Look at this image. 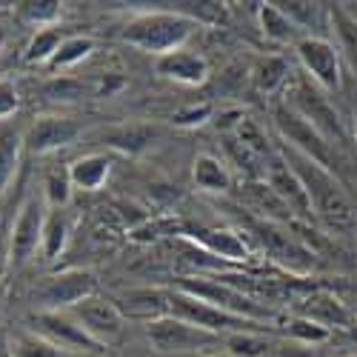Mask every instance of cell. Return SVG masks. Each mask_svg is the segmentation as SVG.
Returning a JSON list of instances; mask_svg holds the SVG:
<instances>
[{
    "mask_svg": "<svg viewBox=\"0 0 357 357\" xmlns=\"http://www.w3.org/2000/svg\"><path fill=\"white\" fill-rule=\"evenodd\" d=\"M289 166L301 174V181L309 192V200H312V209H314V218L326 220V226H332V229H354L357 226V215H354V206L349 203V197L343 195V189L337 186V177L329 174L326 169H320L317 163L306 160L303 155H297L291 152L289 146H283V152H280Z\"/></svg>",
    "mask_w": 357,
    "mask_h": 357,
    "instance_id": "obj_1",
    "label": "cell"
},
{
    "mask_svg": "<svg viewBox=\"0 0 357 357\" xmlns=\"http://www.w3.org/2000/svg\"><path fill=\"white\" fill-rule=\"evenodd\" d=\"M200 23L192 15L183 12H140L135 17H129V23L123 26V43L146 52V54H155L163 57L169 52L183 49V43L195 35V29Z\"/></svg>",
    "mask_w": 357,
    "mask_h": 357,
    "instance_id": "obj_2",
    "label": "cell"
},
{
    "mask_svg": "<svg viewBox=\"0 0 357 357\" xmlns=\"http://www.w3.org/2000/svg\"><path fill=\"white\" fill-rule=\"evenodd\" d=\"M272 121H275V129L283 140V146H289L291 152L303 155L306 160L317 163L320 169H326L329 174L337 177V155H335V146L326 140L309 121H303L291 106L280 103L275 106L272 112Z\"/></svg>",
    "mask_w": 357,
    "mask_h": 357,
    "instance_id": "obj_3",
    "label": "cell"
},
{
    "mask_svg": "<svg viewBox=\"0 0 357 357\" xmlns=\"http://www.w3.org/2000/svg\"><path fill=\"white\" fill-rule=\"evenodd\" d=\"M286 106H291L303 121H309L332 146L346 140V129H343L337 109L332 106L329 98H326L323 89L314 86L306 75H297V80L289 86V103Z\"/></svg>",
    "mask_w": 357,
    "mask_h": 357,
    "instance_id": "obj_4",
    "label": "cell"
},
{
    "mask_svg": "<svg viewBox=\"0 0 357 357\" xmlns=\"http://www.w3.org/2000/svg\"><path fill=\"white\" fill-rule=\"evenodd\" d=\"M177 289L197 297V301H203V303H212V306H218L229 314L246 317V320H255V323H266L272 317V312L266 309V303L255 301L252 294H246L241 289L229 286L220 278H215V280H209V278H181L177 280Z\"/></svg>",
    "mask_w": 357,
    "mask_h": 357,
    "instance_id": "obj_5",
    "label": "cell"
},
{
    "mask_svg": "<svg viewBox=\"0 0 357 357\" xmlns=\"http://www.w3.org/2000/svg\"><path fill=\"white\" fill-rule=\"evenodd\" d=\"M169 303H172V312L174 317H181L192 326H197V329L209 332V335H218V337H226V335H234V332H257L260 323L255 320H246V317H237V314H229L212 303H203L197 301V297L174 289L169 291Z\"/></svg>",
    "mask_w": 357,
    "mask_h": 357,
    "instance_id": "obj_6",
    "label": "cell"
},
{
    "mask_svg": "<svg viewBox=\"0 0 357 357\" xmlns=\"http://www.w3.org/2000/svg\"><path fill=\"white\" fill-rule=\"evenodd\" d=\"M146 340L158 354H195V351H206L223 343V337L203 332L174 314L146 323Z\"/></svg>",
    "mask_w": 357,
    "mask_h": 357,
    "instance_id": "obj_7",
    "label": "cell"
},
{
    "mask_svg": "<svg viewBox=\"0 0 357 357\" xmlns=\"http://www.w3.org/2000/svg\"><path fill=\"white\" fill-rule=\"evenodd\" d=\"M294 54L301 61L306 77L320 86L323 92H337L340 89V49L329 38L320 35H306L301 43L294 46Z\"/></svg>",
    "mask_w": 357,
    "mask_h": 357,
    "instance_id": "obj_8",
    "label": "cell"
},
{
    "mask_svg": "<svg viewBox=\"0 0 357 357\" xmlns=\"http://www.w3.org/2000/svg\"><path fill=\"white\" fill-rule=\"evenodd\" d=\"M263 181L275 192V197L289 209V215H297L303 220H312L314 218V209H312V200H309V192L301 181V174H297L289 160L283 155H269L266 158V166H263Z\"/></svg>",
    "mask_w": 357,
    "mask_h": 357,
    "instance_id": "obj_9",
    "label": "cell"
},
{
    "mask_svg": "<svg viewBox=\"0 0 357 357\" xmlns=\"http://www.w3.org/2000/svg\"><path fill=\"white\" fill-rule=\"evenodd\" d=\"M29 326H32V332L46 337L52 346H57L61 351H103V346L98 340H92L83 326L69 314V312H38L29 317Z\"/></svg>",
    "mask_w": 357,
    "mask_h": 357,
    "instance_id": "obj_10",
    "label": "cell"
},
{
    "mask_svg": "<svg viewBox=\"0 0 357 357\" xmlns=\"http://www.w3.org/2000/svg\"><path fill=\"white\" fill-rule=\"evenodd\" d=\"M69 314L83 326V332L98 340L103 349L121 340L123 335V312L117 309L114 301H106V297H86L83 303H77L75 309H69Z\"/></svg>",
    "mask_w": 357,
    "mask_h": 357,
    "instance_id": "obj_11",
    "label": "cell"
},
{
    "mask_svg": "<svg viewBox=\"0 0 357 357\" xmlns=\"http://www.w3.org/2000/svg\"><path fill=\"white\" fill-rule=\"evenodd\" d=\"M98 294V280L92 272L86 269H69L46 280L40 289V301L49 312H69L77 303H83L86 297Z\"/></svg>",
    "mask_w": 357,
    "mask_h": 357,
    "instance_id": "obj_12",
    "label": "cell"
},
{
    "mask_svg": "<svg viewBox=\"0 0 357 357\" xmlns=\"http://www.w3.org/2000/svg\"><path fill=\"white\" fill-rule=\"evenodd\" d=\"M43 226H46V212H43V203L38 197H29L23 203V209L15 220L12 229V241H9V263L15 269H20L23 263H29L38 252V246L43 243Z\"/></svg>",
    "mask_w": 357,
    "mask_h": 357,
    "instance_id": "obj_13",
    "label": "cell"
},
{
    "mask_svg": "<svg viewBox=\"0 0 357 357\" xmlns=\"http://www.w3.org/2000/svg\"><path fill=\"white\" fill-rule=\"evenodd\" d=\"M80 137V123L72 117H61V114H49V117H38V121L26 129L23 135V146L35 155H49L57 149H66Z\"/></svg>",
    "mask_w": 357,
    "mask_h": 357,
    "instance_id": "obj_14",
    "label": "cell"
},
{
    "mask_svg": "<svg viewBox=\"0 0 357 357\" xmlns=\"http://www.w3.org/2000/svg\"><path fill=\"white\" fill-rule=\"evenodd\" d=\"M255 234H257V241L263 243V249L269 252L278 263L289 266V269L294 272H306L309 266L314 263L312 252L301 243V241H294L291 234H286L283 229H278L275 223H257L255 226Z\"/></svg>",
    "mask_w": 357,
    "mask_h": 357,
    "instance_id": "obj_15",
    "label": "cell"
},
{
    "mask_svg": "<svg viewBox=\"0 0 357 357\" xmlns=\"http://www.w3.org/2000/svg\"><path fill=\"white\" fill-rule=\"evenodd\" d=\"M155 72L166 80L183 83V86H203L206 77H209V63H206V57L197 52L177 49L163 57H155Z\"/></svg>",
    "mask_w": 357,
    "mask_h": 357,
    "instance_id": "obj_16",
    "label": "cell"
},
{
    "mask_svg": "<svg viewBox=\"0 0 357 357\" xmlns=\"http://www.w3.org/2000/svg\"><path fill=\"white\" fill-rule=\"evenodd\" d=\"M297 314L306 317V320H314L323 329H349L351 326V317H349V309L343 306V301L332 291H312L306 294L301 303H297Z\"/></svg>",
    "mask_w": 357,
    "mask_h": 357,
    "instance_id": "obj_17",
    "label": "cell"
},
{
    "mask_svg": "<svg viewBox=\"0 0 357 357\" xmlns=\"http://www.w3.org/2000/svg\"><path fill=\"white\" fill-rule=\"evenodd\" d=\"M189 237L197 246H203L212 257H223L231 263H246L252 257L246 241L231 229H203L200 226V229H192Z\"/></svg>",
    "mask_w": 357,
    "mask_h": 357,
    "instance_id": "obj_18",
    "label": "cell"
},
{
    "mask_svg": "<svg viewBox=\"0 0 357 357\" xmlns=\"http://www.w3.org/2000/svg\"><path fill=\"white\" fill-rule=\"evenodd\" d=\"M117 309L135 320L152 323V320L166 317L172 312V303H169V291H163V289H135L121 297Z\"/></svg>",
    "mask_w": 357,
    "mask_h": 357,
    "instance_id": "obj_19",
    "label": "cell"
},
{
    "mask_svg": "<svg viewBox=\"0 0 357 357\" xmlns=\"http://www.w3.org/2000/svg\"><path fill=\"white\" fill-rule=\"evenodd\" d=\"M329 26L337 38L340 57H346V63L351 66L357 77V15L346 3H332L329 6Z\"/></svg>",
    "mask_w": 357,
    "mask_h": 357,
    "instance_id": "obj_20",
    "label": "cell"
},
{
    "mask_svg": "<svg viewBox=\"0 0 357 357\" xmlns=\"http://www.w3.org/2000/svg\"><path fill=\"white\" fill-rule=\"evenodd\" d=\"M257 17H260V32L266 40H272L278 46H297L306 35L297 29L280 9L278 3H260L257 9Z\"/></svg>",
    "mask_w": 357,
    "mask_h": 357,
    "instance_id": "obj_21",
    "label": "cell"
},
{
    "mask_svg": "<svg viewBox=\"0 0 357 357\" xmlns=\"http://www.w3.org/2000/svg\"><path fill=\"white\" fill-rule=\"evenodd\" d=\"M112 172V158L109 155H83L69 166L72 186L83 192H95L109 181Z\"/></svg>",
    "mask_w": 357,
    "mask_h": 357,
    "instance_id": "obj_22",
    "label": "cell"
},
{
    "mask_svg": "<svg viewBox=\"0 0 357 357\" xmlns=\"http://www.w3.org/2000/svg\"><path fill=\"white\" fill-rule=\"evenodd\" d=\"M155 135H158L155 126H149V123H121V126L103 132V143L123 155H140L143 149L155 140Z\"/></svg>",
    "mask_w": 357,
    "mask_h": 357,
    "instance_id": "obj_23",
    "label": "cell"
},
{
    "mask_svg": "<svg viewBox=\"0 0 357 357\" xmlns=\"http://www.w3.org/2000/svg\"><path fill=\"white\" fill-rule=\"evenodd\" d=\"M192 181L200 192H209V195H223L231 186V177L229 169L220 158L215 155H197L195 158V169H192Z\"/></svg>",
    "mask_w": 357,
    "mask_h": 357,
    "instance_id": "obj_24",
    "label": "cell"
},
{
    "mask_svg": "<svg viewBox=\"0 0 357 357\" xmlns=\"http://www.w3.org/2000/svg\"><path fill=\"white\" fill-rule=\"evenodd\" d=\"M289 75H291V66H289L286 57H280V54L260 57V61L255 63V69H252V80H255V89L260 95L280 92V89L286 86V80H289Z\"/></svg>",
    "mask_w": 357,
    "mask_h": 357,
    "instance_id": "obj_25",
    "label": "cell"
},
{
    "mask_svg": "<svg viewBox=\"0 0 357 357\" xmlns=\"http://www.w3.org/2000/svg\"><path fill=\"white\" fill-rule=\"evenodd\" d=\"M20 152H23V135L12 129H0V195L15 181L20 166Z\"/></svg>",
    "mask_w": 357,
    "mask_h": 357,
    "instance_id": "obj_26",
    "label": "cell"
},
{
    "mask_svg": "<svg viewBox=\"0 0 357 357\" xmlns=\"http://www.w3.org/2000/svg\"><path fill=\"white\" fill-rule=\"evenodd\" d=\"M278 9L301 29V32H314V29L329 20V6L326 3H301V0H291V3H278Z\"/></svg>",
    "mask_w": 357,
    "mask_h": 357,
    "instance_id": "obj_27",
    "label": "cell"
},
{
    "mask_svg": "<svg viewBox=\"0 0 357 357\" xmlns=\"http://www.w3.org/2000/svg\"><path fill=\"white\" fill-rule=\"evenodd\" d=\"M95 52V40L86 38V35H75V38H63L61 49H57V54L49 61V69L52 72H63V69H72L77 63H83L89 54Z\"/></svg>",
    "mask_w": 357,
    "mask_h": 357,
    "instance_id": "obj_28",
    "label": "cell"
},
{
    "mask_svg": "<svg viewBox=\"0 0 357 357\" xmlns=\"http://www.w3.org/2000/svg\"><path fill=\"white\" fill-rule=\"evenodd\" d=\"M226 357H266L275 346L257 332H234L223 337Z\"/></svg>",
    "mask_w": 357,
    "mask_h": 357,
    "instance_id": "obj_29",
    "label": "cell"
},
{
    "mask_svg": "<svg viewBox=\"0 0 357 357\" xmlns=\"http://www.w3.org/2000/svg\"><path fill=\"white\" fill-rule=\"evenodd\" d=\"M69 243V218L63 209H52V215H46V226H43V255L52 260L57 257Z\"/></svg>",
    "mask_w": 357,
    "mask_h": 357,
    "instance_id": "obj_30",
    "label": "cell"
},
{
    "mask_svg": "<svg viewBox=\"0 0 357 357\" xmlns=\"http://www.w3.org/2000/svg\"><path fill=\"white\" fill-rule=\"evenodd\" d=\"M9 354L12 357H66V351H61L57 346H52L46 337L29 332H17L9 340Z\"/></svg>",
    "mask_w": 357,
    "mask_h": 357,
    "instance_id": "obj_31",
    "label": "cell"
},
{
    "mask_svg": "<svg viewBox=\"0 0 357 357\" xmlns=\"http://www.w3.org/2000/svg\"><path fill=\"white\" fill-rule=\"evenodd\" d=\"M43 95H46L52 103H80V100H86V95H89V86H86L83 80H77V77L57 75V77L46 80Z\"/></svg>",
    "mask_w": 357,
    "mask_h": 357,
    "instance_id": "obj_32",
    "label": "cell"
},
{
    "mask_svg": "<svg viewBox=\"0 0 357 357\" xmlns=\"http://www.w3.org/2000/svg\"><path fill=\"white\" fill-rule=\"evenodd\" d=\"M61 43H63V38H61L57 29H38V35L26 46V63H32V66L35 63H46L49 66V61L57 54Z\"/></svg>",
    "mask_w": 357,
    "mask_h": 357,
    "instance_id": "obj_33",
    "label": "cell"
},
{
    "mask_svg": "<svg viewBox=\"0 0 357 357\" xmlns=\"http://www.w3.org/2000/svg\"><path fill=\"white\" fill-rule=\"evenodd\" d=\"M17 15L26 23L52 29V23L61 20V3L57 0H23V3H17Z\"/></svg>",
    "mask_w": 357,
    "mask_h": 357,
    "instance_id": "obj_34",
    "label": "cell"
},
{
    "mask_svg": "<svg viewBox=\"0 0 357 357\" xmlns=\"http://www.w3.org/2000/svg\"><path fill=\"white\" fill-rule=\"evenodd\" d=\"M72 177H69V169H52L46 174V183H43V192H46V203L52 209H66V203L72 200Z\"/></svg>",
    "mask_w": 357,
    "mask_h": 357,
    "instance_id": "obj_35",
    "label": "cell"
},
{
    "mask_svg": "<svg viewBox=\"0 0 357 357\" xmlns=\"http://www.w3.org/2000/svg\"><path fill=\"white\" fill-rule=\"evenodd\" d=\"M286 335H289V340H297V343H306V346H317V343H323V340H329V329H323V326H317L314 320H306V317H301V314H294V317H289V323H286Z\"/></svg>",
    "mask_w": 357,
    "mask_h": 357,
    "instance_id": "obj_36",
    "label": "cell"
},
{
    "mask_svg": "<svg viewBox=\"0 0 357 357\" xmlns=\"http://www.w3.org/2000/svg\"><path fill=\"white\" fill-rule=\"evenodd\" d=\"M17 109H20V95H17L15 83L0 80V121H3V117H12Z\"/></svg>",
    "mask_w": 357,
    "mask_h": 357,
    "instance_id": "obj_37",
    "label": "cell"
},
{
    "mask_svg": "<svg viewBox=\"0 0 357 357\" xmlns=\"http://www.w3.org/2000/svg\"><path fill=\"white\" fill-rule=\"evenodd\" d=\"M209 114H212L209 106H189V109H181V112H177L172 121H174L177 126H197V123H203Z\"/></svg>",
    "mask_w": 357,
    "mask_h": 357,
    "instance_id": "obj_38",
    "label": "cell"
},
{
    "mask_svg": "<svg viewBox=\"0 0 357 357\" xmlns=\"http://www.w3.org/2000/svg\"><path fill=\"white\" fill-rule=\"evenodd\" d=\"M272 357H314V351H312V346H306V343L286 340V343H280V346L272 349Z\"/></svg>",
    "mask_w": 357,
    "mask_h": 357,
    "instance_id": "obj_39",
    "label": "cell"
},
{
    "mask_svg": "<svg viewBox=\"0 0 357 357\" xmlns=\"http://www.w3.org/2000/svg\"><path fill=\"white\" fill-rule=\"evenodd\" d=\"M346 337H349V343H351V346H357V323H351L349 329H346Z\"/></svg>",
    "mask_w": 357,
    "mask_h": 357,
    "instance_id": "obj_40",
    "label": "cell"
},
{
    "mask_svg": "<svg viewBox=\"0 0 357 357\" xmlns=\"http://www.w3.org/2000/svg\"><path fill=\"white\" fill-rule=\"evenodd\" d=\"M3 43H6V29L0 26V49H3Z\"/></svg>",
    "mask_w": 357,
    "mask_h": 357,
    "instance_id": "obj_41",
    "label": "cell"
},
{
    "mask_svg": "<svg viewBox=\"0 0 357 357\" xmlns=\"http://www.w3.org/2000/svg\"><path fill=\"white\" fill-rule=\"evenodd\" d=\"M200 357H226V354H200Z\"/></svg>",
    "mask_w": 357,
    "mask_h": 357,
    "instance_id": "obj_42",
    "label": "cell"
},
{
    "mask_svg": "<svg viewBox=\"0 0 357 357\" xmlns=\"http://www.w3.org/2000/svg\"><path fill=\"white\" fill-rule=\"evenodd\" d=\"M354 143H357V121H354Z\"/></svg>",
    "mask_w": 357,
    "mask_h": 357,
    "instance_id": "obj_43",
    "label": "cell"
}]
</instances>
